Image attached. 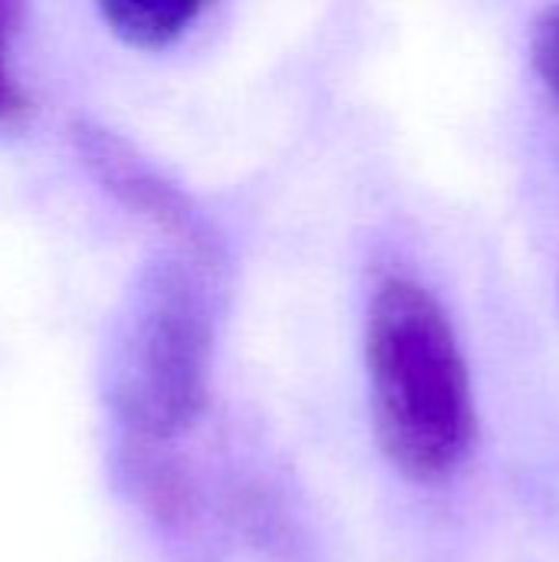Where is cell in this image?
Masks as SVG:
<instances>
[{
	"label": "cell",
	"mask_w": 559,
	"mask_h": 562,
	"mask_svg": "<svg viewBox=\"0 0 559 562\" xmlns=\"http://www.w3.org/2000/svg\"><path fill=\"white\" fill-rule=\"evenodd\" d=\"M366 369L382 454L412 481L448 477L474 441V395L445 306L409 277H385L366 319Z\"/></svg>",
	"instance_id": "cell-1"
},
{
	"label": "cell",
	"mask_w": 559,
	"mask_h": 562,
	"mask_svg": "<svg viewBox=\"0 0 559 562\" xmlns=\"http://www.w3.org/2000/svg\"><path fill=\"white\" fill-rule=\"evenodd\" d=\"M211 270L175 254L155 263L119 326L109 398L135 445L185 435L208 402L214 346Z\"/></svg>",
	"instance_id": "cell-2"
},
{
	"label": "cell",
	"mask_w": 559,
	"mask_h": 562,
	"mask_svg": "<svg viewBox=\"0 0 559 562\" xmlns=\"http://www.w3.org/2000/svg\"><path fill=\"white\" fill-rule=\"evenodd\" d=\"M72 142L82 165L119 204L152 221L165 237H171L181 257L194 260L211 273L221 270V244L208 217L194 207V201L181 188H175L148 161H142L128 142L89 122H79L72 128Z\"/></svg>",
	"instance_id": "cell-3"
},
{
	"label": "cell",
	"mask_w": 559,
	"mask_h": 562,
	"mask_svg": "<svg viewBox=\"0 0 559 562\" xmlns=\"http://www.w3.org/2000/svg\"><path fill=\"white\" fill-rule=\"evenodd\" d=\"M208 7L198 0H105L99 16L105 26L135 49H165L178 43Z\"/></svg>",
	"instance_id": "cell-4"
},
{
	"label": "cell",
	"mask_w": 559,
	"mask_h": 562,
	"mask_svg": "<svg viewBox=\"0 0 559 562\" xmlns=\"http://www.w3.org/2000/svg\"><path fill=\"white\" fill-rule=\"evenodd\" d=\"M16 23H20V7L0 3V128L20 125L33 112L30 95L23 92V86L10 69V40L16 33Z\"/></svg>",
	"instance_id": "cell-5"
},
{
	"label": "cell",
	"mask_w": 559,
	"mask_h": 562,
	"mask_svg": "<svg viewBox=\"0 0 559 562\" xmlns=\"http://www.w3.org/2000/svg\"><path fill=\"white\" fill-rule=\"evenodd\" d=\"M530 63L544 89L559 102V3L547 7L530 30Z\"/></svg>",
	"instance_id": "cell-6"
}]
</instances>
